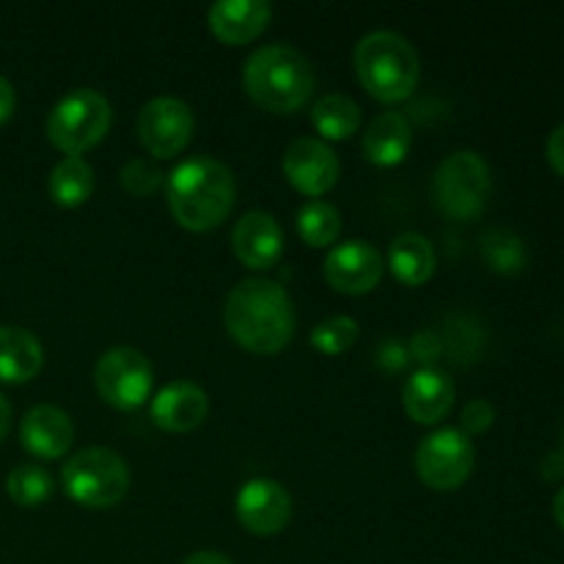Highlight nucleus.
<instances>
[{"label":"nucleus","mask_w":564,"mask_h":564,"mask_svg":"<svg viewBox=\"0 0 564 564\" xmlns=\"http://www.w3.org/2000/svg\"><path fill=\"white\" fill-rule=\"evenodd\" d=\"M312 124L325 141H347L361 127V108L347 94H325L314 102Z\"/></svg>","instance_id":"5701e85b"},{"label":"nucleus","mask_w":564,"mask_h":564,"mask_svg":"<svg viewBox=\"0 0 564 564\" xmlns=\"http://www.w3.org/2000/svg\"><path fill=\"white\" fill-rule=\"evenodd\" d=\"M182 564H235L226 554L220 551H196V554L187 556Z\"/></svg>","instance_id":"72a5a7b5"},{"label":"nucleus","mask_w":564,"mask_h":564,"mask_svg":"<svg viewBox=\"0 0 564 564\" xmlns=\"http://www.w3.org/2000/svg\"><path fill=\"white\" fill-rule=\"evenodd\" d=\"M433 191L435 204L446 218L474 220L485 213L490 202V191H494L490 165L485 163L482 154L471 149L452 152L435 171Z\"/></svg>","instance_id":"0eeeda50"},{"label":"nucleus","mask_w":564,"mask_h":564,"mask_svg":"<svg viewBox=\"0 0 564 564\" xmlns=\"http://www.w3.org/2000/svg\"><path fill=\"white\" fill-rule=\"evenodd\" d=\"M297 235L312 248H328L341 235V215L325 198H312L297 209Z\"/></svg>","instance_id":"b1692460"},{"label":"nucleus","mask_w":564,"mask_h":564,"mask_svg":"<svg viewBox=\"0 0 564 564\" xmlns=\"http://www.w3.org/2000/svg\"><path fill=\"white\" fill-rule=\"evenodd\" d=\"M540 474H543L549 482H560V479H564V455L562 452H554V455L545 457L543 466H540Z\"/></svg>","instance_id":"473e14b6"},{"label":"nucleus","mask_w":564,"mask_h":564,"mask_svg":"<svg viewBox=\"0 0 564 564\" xmlns=\"http://www.w3.org/2000/svg\"><path fill=\"white\" fill-rule=\"evenodd\" d=\"M44 367V347L20 325H0V383L20 386Z\"/></svg>","instance_id":"6ab92c4d"},{"label":"nucleus","mask_w":564,"mask_h":564,"mask_svg":"<svg viewBox=\"0 0 564 564\" xmlns=\"http://www.w3.org/2000/svg\"><path fill=\"white\" fill-rule=\"evenodd\" d=\"M411 121L402 113H394V110L375 116L369 121L367 132H364V154H367L369 163L380 165V169L400 165L408 158V152H411Z\"/></svg>","instance_id":"aec40b11"},{"label":"nucleus","mask_w":564,"mask_h":564,"mask_svg":"<svg viewBox=\"0 0 564 564\" xmlns=\"http://www.w3.org/2000/svg\"><path fill=\"white\" fill-rule=\"evenodd\" d=\"M312 347L323 356H341V352L350 350L358 339V323L352 317H330L325 323L314 325L312 330Z\"/></svg>","instance_id":"bb28decb"},{"label":"nucleus","mask_w":564,"mask_h":564,"mask_svg":"<svg viewBox=\"0 0 564 564\" xmlns=\"http://www.w3.org/2000/svg\"><path fill=\"white\" fill-rule=\"evenodd\" d=\"M196 132L191 105L176 97H158L143 105L138 116V138L152 158L169 160L187 149Z\"/></svg>","instance_id":"9d476101"},{"label":"nucleus","mask_w":564,"mask_h":564,"mask_svg":"<svg viewBox=\"0 0 564 564\" xmlns=\"http://www.w3.org/2000/svg\"><path fill=\"white\" fill-rule=\"evenodd\" d=\"M9 427H11V405H9V400L0 394V441L9 435Z\"/></svg>","instance_id":"f704fd0d"},{"label":"nucleus","mask_w":564,"mask_h":564,"mask_svg":"<svg viewBox=\"0 0 564 564\" xmlns=\"http://www.w3.org/2000/svg\"><path fill=\"white\" fill-rule=\"evenodd\" d=\"M494 419L496 411L488 400H471L460 413V433H466L468 438L471 435H482L485 430H490Z\"/></svg>","instance_id":"c85d7f7f"},{"label":"nucleus","mask_w":564,"mask_h":564,"mask_svg":"<svg viewBox=\"0 0 564 564\" xmlns=\"http://www.w3.org/2000/svg\"><path fill=\"white\" fill-rule=\"evenodd\" d=\"M356 72L369 97L394 105L419 86V53L394 31H372L356 44Z\"/></svg>","instance_id":"20e7f679"},{"label":"nucleus","mask_w":564,"mask_h":564,"mask_svg":"<svg viewBox=\"0 0 564 564\" xmlns=\"http://www.w3.org/2000/svg\"><path fill=\"white\" fill-rule=\"evenodd\" d=\"M482 257L490 270L501 275H516L527 268V246L510 229H488L482 235Z\"/></svg>","instance_id":"393cba45"},{"label":"nucleus","mask_w":564,"mask_h":564,"mask_svg":"<svg viewBox=\"0 0 564 564\" xmlns=\"http://www.w3.org/2000/svg\"><path fill=\"white\" fill-rule=\"evenodd\" d=\"M242 83L259 108L270 113H292L312 99L317 77L312 61L301 50L290 44H268L246 61Z\"/></svg>","instance_id":"7ed1b4c3"},{"label":"nucleus","mask_w":564,"mask_h":564,"mask_svg":"<svg viewBox=\"0 0 564 564\" xmlns=\"http://www.w3.org/2000/svg\"><path fill=\"white\" fill-rule=\"evenodd\" d=\"M231 339L257 356H275L295 336V306L281 284L270 279H246L229 292L224 306Z\"/></svg>","instance_id":"f257e3e1"},{"label":"nucleus","mask_w":564,"mask_h":564,"mask_svg":"<svg viewBox=\"0 0 564 564\" xmlns=\"http://www.w3.org/2000/svg\"><path fill=\"white\" fill-rule=\"evenodd\" d=\"M66 496L88 510H110L130 490V468L124 457L105 446L77 452L61 471Z\"/></svg>","instance_id":"39448f33"},{"label":"nucleus","mask_w":564,"mask_h":564,"mask_svg":"<svg viewBox=\"0 0 564 564\" xmlns=\"http://www.w3.org/2000/svg\"><path fill=\"white\" fill-rule=\"evenodd\" d=\"M341 163L334 149L317 138H297L284 152V174L303 196L319 198L339 182Z\"/></svg>","instance_id":"f8f14e48"},{"label":"nucleus","mask_w":564,"mask_h":564,"mask_svg":"<svg viewBox=\"0 0 564 564\" xmlns=\"http://www.w3.org/2000/svg\"><path fill=\"white\" fill-rule=\"evenodd\" d=\"M562 455H564V449H562Z\"/></svg>","instance_id":"e433bc0d"},{"label":"nucleus","mask_w":564,"mask_h":564,"mask_svg":"<svg viewBox=\"0 0 564 564\" xmlns=\"http://www.w3.org/2000/svg\"><path fill=\"white\" fill-rule=\"evenodd\" d=\"M411 356L416 358V361H422L424 367H430V364L441 356L438 334H435V330H419L411 339Z\"/></svg>","instance_id":"c756f323"},{"label":"nucleus","mask_w":564,"mask_h":564,"mask_svg":"<svg viewBox=\"0 0 564 564\" xmlns=\"http://www.w3.org/2000/svg\"><path fill=\"white\" fill-rule=\"evenodd\" d=\"M235 257L251 270H270L284 253V231L270 213H246L231 229Z\"/></svg>","instance_id":"4468645a"},{"label":"nucleus","mask_w":564,"mask_h":564,"mask_svg":"<svg viewBox=\"0 0 564 564\" xmlns=\"http://www.w3.org/2000/svg\"><path fill=\"white\" fill-rule=\"evenodd\" d=\"M99 397L116 411H135L152 394L154 369L149 358L135 347H113L105 352L94 369Z\"/></svg>","instance_id":"1a4fd4ad"},{"label":"nucleus","mask_w":564,"mask_h":564,"mask_svg":"<svg viewBox=\"0 0 564 564\" xmlns=\"http://www.w3.org/2000/svg\"><path fill=\"white\" fill-rule=\"evenodd\" d=\"M402 402L416 424H438L455 408V383L444 369L422 367L405 380Z\"/></svg>","instance_id":"f3484780"},{"label":"nucleus","mask_w":564,"mask_h":564,"mask_svg":"<svg viewBox=\"0 0 564 564\" xmlns=\"http://www.w3.org/2000/svg\"><path fill=\"white\" fill-rule=\"evenodd\" d=\"M554 521L560 523V529H564V485L560 488V494L554 496Z\"/></svg>","instance_id":"c9c22d12"},{"label":"nucleus","mask_w":564,"mask_h":564,"mask_svg":"<svg viewBox=\"0 0 564 564\" xmlns=\"http://www.w3.org/2000/svg\"><path fill=\"white\" fill-rule=\"evenodd\" d=\"M14 108H17L14 86H11V83L0 75V124H6V121L11 119Z\"/></svg>","instance_id":"2f4dec72"},{"label":"nucleus","mask_w":564,"mask_h":564,"mask_svg":"<svg viewBox=\"0 0 564 564\" xmlns=\"http://www.w3.org/2000/svg\"><path fill=\"white\" fill-rule=\"evenodd\" d=\"M383 257L364 240H347L325 257V281L341 295H367L383 279Z\"/></svg>","instance_id":"ddd939ff"},{"label":"nucleus","mask_w":564,"mask_h":564,"mask_svg":"<svg viewBox=\"0 0 564 564\" xmlns=\"http://www.w3.org/2000/svg\"><path fill=\"white\" fill-rule=\"evenodd\" d=\"M113 110L105 94L94 88H75L55 102L47 119V138L66 158H83L110 130Z\"/></svg>","instance_id":"423d86ee"},{"label":"nucleus","mask_w":564,"mask_h":564,"mask_svg":"<svg viewBox=\"0 0 564 564\" xmlns=\"http://www.w3.org/2000/svg\"><path fill=\"white\" fill-rule=\"evenodd\" d=\"M270 14L273 9L268 0H224L209 9L207 22L215 39L237 47V44L253 42L268 28Z\"/></svg>","instance_id":"a211bd4d"},{"label":"nucleus","mask_w":564,"mask_h":564,"mask_svg":"<svg viewBox=\"0 0 564 564\" xmlns=\"http://www.w3.org/2000/svg\"><path fill=\"white\" fill-rule=\"evenodd\" d=\"M6 490L17 507H39L53 496V477L39 463H20L9 471Z\"/></svg>","instance_id":"a878e982"},{"label":"nucleus","mask_w":564,"mask_h":564,"mask_svg":"<svg viewBox=\"0 0 564 564\" xmlns=\"http://www.w3.org/2000/svg\"><path fill=\"white\" fill-rule=\"evenodd\" d=\"M163 171L158 169L154 163H149V160L138 158V160H130V163L121 169V187H124L127 193H132V196L143 198L149 196V193L160 191V185H163Z\"/></svg>","instance_id":"cd10ccee"},{"label":"nucleus","mask_w":564,"mask_h":564,"mask_svg":"<svg viewBox=\"0 0 564 564\" xmlns=\"http://www.w3.org/2000/svg\"><path fill=\"white\" fill-rule=\"evenodd\" d=\"M20 441L39 460H58L72 449L75 424L69 413L55 405H36L22 416Z\"/></svg>","instance_id":"2eb2a0df"},{"label":"nucleus","mask_w":564,"mask_h":564,"mask_svg":"<svg viewBox=\"0 0 564 564\" xmlns=\"http://www.w3.org/2000/svg\"><path fill=\"white\" fill-rule=\"evenodd\" d=\"M50 198L58 207L75 209L91 198L94 193V169L83 158H64L50 171Z\"/></svg>","instance_id":"4be33fe9"},{"label":"nucleus","mask_w":564,"mask_h":564,"mask_svg":"<svg viewBox=\"0 0 564 564\" xmlns=\"http://www.w3.org/2000/svg\"><path fill=\"white\" fill-rule=\"evenodd\" d=\"M235 516L257 538H273L292 518L290 490L275 479H248L235 496Z\"/></svg>","instance_id":"9b49d317"},{"label":"nucleus","mask_w":564,"mask_h":564,"mask_svg":"<svg viewBox=\"0 0 564 564\" xmlns=\"http://www.w3.org/2000/svg\"><path fill=\"white\" fill-rule=\"evenodd\" d=\"M477 449L466 433L444 427L430 433L416 449V474L430 490H457L471 477Z\"/></svg>","instance_id":"6e6552de"},{"label":"nucleus","mask_w":564,"mask_h":564,"mask_svg":"<svg viewBox=\"0 0 564 564\" xmlns=\"http://www.w3.org/2000/svg\"><path fill=\"white\" fill-rule=\"evenodd\" d=\"M237 185L229 165L213 158H191L165 180V198L176 224L187 231H213L229 218Z\"/></svg>","instance_id":"f03ea898"},{"label":"nucleus","mask_w":564,"mask_h":564,"mask_svg":"<svg viewBox=\"0 0 564 564\" xmlns=\"http://www.w3.org/2000/svg\"><path fill=\"white\" fill-rule=\"evenodd\" d=\"M389 264L397 281L405 286H422L435 273V248L433 242L416 231H405L397 237L389 248Z\"/></svg>","instance_id":"412c9836"},{"label":"nucleus","mask_w":564,"mask_h":564,"mask_svg":"<svg viewBox=\"0 0 564 564\" xmlns=\"http://www.w3.org/2000/svg\"><path fill=\"white\" fill-rule=\"evenodd\" d=\"M545 154H549L551 169H554L560 176H564V124H560L554 132H551Z\"/></svg>","instance_id":"7c9ffc66"},{"label":"nucleus","mask_w":564,"mask_h":564,"mask_svg":"<svg viewBox=\"0 0 564 564\" xmlns=\"http://www.w3.org/2000/svg\"><path fill=\"white\" fill-rule=\"evenodd\" d=\"M152 422L165 433H191L202 427L209 413V397L202 386L180 380L158 391L152 400Z\"/></svg>","instance_id":"dca6fc26"}]
</instances>
